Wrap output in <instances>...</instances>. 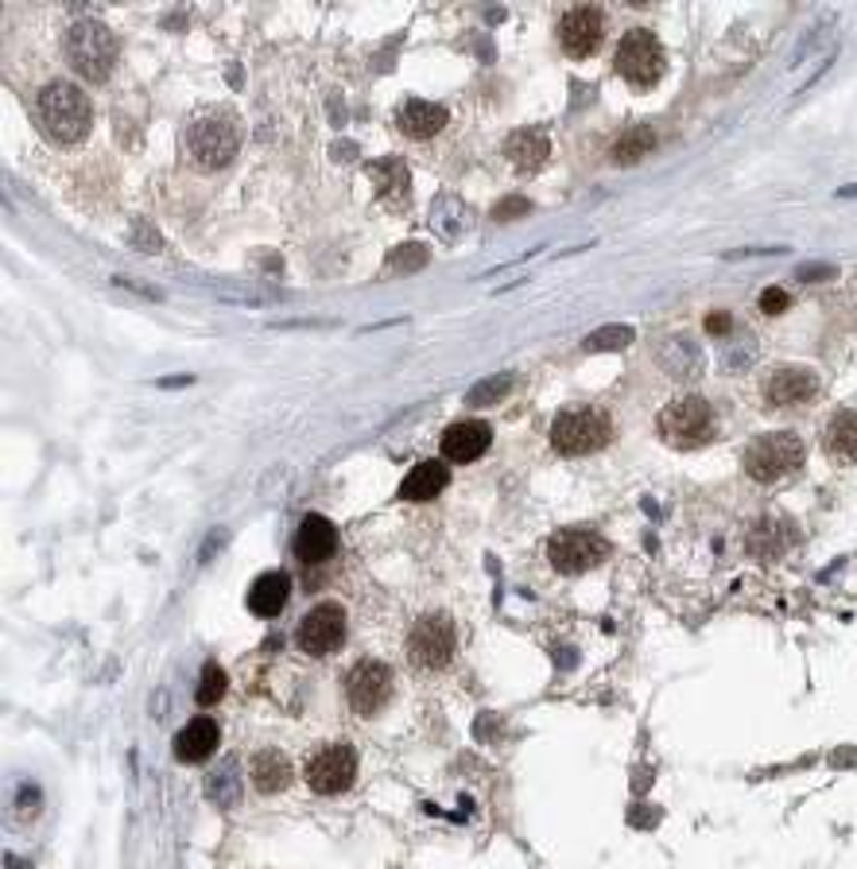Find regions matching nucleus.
Listing matches in <instances>:
<instances>
[{
	"mask_svg": "<svg viewBox=\"0 0 857 869\" xmlns=\"http://www.w3.org/2000/svg\"><path fill=\"white\" fill-rule=\"evenodd\" d=\"M36 117L59 144H78L94 124V106L74 82H47L36 94Z\"/></svg>",
	"mask_w": 857,
	"mask_h": 869,
	"instance_id": "f257e3e1",
	"label": "nucleus"
},
{
	"mask_svg": "<svg viewBox=\"0 0 857 869\" xmlns=\"http://www.w3.org/2000/svg\"><path fill=\"white\" fill-rule=\"evenodd\" d=\"M62 54L86 82H106L117 62V39L101 20H74L62 36Z\"/></svg>",
	"mask_w": 857,
	"mask_h": 869,
	"instance_id": "f03ea898",
	"label": "nucleus"
},
{
	"mask_svg": "<svg viewBox=\"0 0 857 869\" xmlns=\"http://www.w3.org/2000/svg\"><path fill=\"white\" fill-rule=\"evenodd\" d=\"M241 148V121L230 109H206L195 117V124L186 128V151L191 160L206 171H218L237 156Z\"/></svg>",
	"mask_w": 857,
	"mask_h": 869,
	"instance_id": "7ed1b4c3",
	"label": "nucleus"
},
{
	"mask_svg": "<svg viewBox=\"0 0 857 869\" xmlns=\"http://www.w3.org/2000/svg\"><path fill=\"white\" fill-rule=\"evenodd\" d=\"M804 439L792 431H772V434H757L749 446H745V474L760 486H772V481L787 478L804 466Z\"/></svg>",
	"mask_w": 857,
	"mask_h": 869,
	"instance_id": "20e7f679",
	"label": "nucleus"
},
{
	"mask_svg": "<svg viewBox=\"0 0 857 869\" xmlns=\"http://www.w3.org/2000/svg\"><path fill=\"white\" fill-rule=\"evenodd\" d=\"M613 439V419L601 408H563L551 424V446L566 458L593 454Z\"/></svg>",
	"mask_w": 857,
	"mask_h": 869,
	"instance_id": "39448f33",
	"label": "nucleus"
},
{
	"mask_svg": "<svg viewBox=\"0 0 857 869\" xmlns=\"http://www.w3.org/2000/svg\"><path fill=\"white\" fill-rule=\"evenodd\" d=\"M656 427H660V439L675 451H695V446L710 443L714 434V412L702 396H683L672 400L668 408L656 416Z\"/></svg>",
	"mask_w": 857,
	"mask_h": 869,
	"instance_id": "423d86ee",
	"label": "nucleus"
},
{
	"mask_svg": "<svg viewBox=\"0 0 857 869\" xmlns=\"http://www.w3.org/2000/svg\"><path fill=\"white\" fill-rule=\"evenodd\" d=\"M613 66H617V74L633 89H652L663 78V71H668V54H663L660 39L648 27H633V32L621 36Z\"/></svg>",
	"mask_w": 857,
	"mask_h": 869,
	"instance_id": "0eeeda50",
	"label": "nucleus"
},
{
	"mask_svg": "<svg viewBox=\"0 0 857 869\" xmlns=\"http://www.w3.org/2000/svg\"><path fill=\"white\" fill-rule=\"evenodd\" d=\"M458 652V629L446 613H424L407 633V660L419 672H439Z\"/></svg>",
	"mask_w": 857,
	"mask_h": 869,
	"instance_id": "6e6552de",
	"label": "nucleus"
},
{
	"mask_svg": "<svg viewBox=\"0 0 857 869\" xmlns=\"http://www.w3.org/2000/svg\"><path fill=\"white\" fill-rule=\"evenodd\" d=\"M548 559L559 575H586L610 559V540L593 528H563L548 540Z\"/></svg>",
	"mask_w": 857,
	"mask_h": 869,
	"instance_id": "1a4fd4ad",
	"label": "nucleus"
},
{
	"mask_svg": "<svg viewBox=\"0 0 857 869\" xmlns=\"http://www.w3.org/2000/svg\"><path fill=\"white\" fill-rule=\"evenodd\" d=\"M392 687H396V675L384 660H362L345 675V702L357 719H377L380 710L389 707Z\"/></svg>",
	"mask_w": 857,
	"mask_h": 869,
	"instance_id": "9d476101",
	"label": "nucleus"
},
{
	"mask_svg": "<svg viewBox=\"0 0 857 869\" xmlns=\"http://www.w3.org/2000/svg\"><path fill=\"white\" fill-rule=\"evenodd\" d=\"M357 776V749L350 742H330L319 745L315 754L303 764V781L310 784V792L319 796H338L354 784Z\"/></svg>",
	"mask_w": 857,
	"mask_h": 869,
	"instance_id": "9b49d317",
	"label": "nucleus"
},
{
	"mask_svg": "<svg viewBox=\"0 0 857 869\" xmlns=\"http://www.w3.org/2000/svg\"><path fill=\"white\" fill-rule=\"evenodd\" d=\"M295 645L299 652H307L310 660H322L330 652L345 645V610L338 602H319L307 617L299 621V633H295Z\"/></svg>",
	"mask_w": 857,
	"mask_h": 869,
	"instance_id": "f8f14e48",
	"label": "nucleus"
},
{
	"mask_svg": "<svg viewBox=\"0 0 857 869\" xmlns=\"http://www.w3.org/2000/svg\"><path fill=\"white\" fill-rule=\"evenodd\" d=\"M559 47H563L566 59H590L593 51L605 39V12L598 4H578V9H566L563 20L555 27Z\"/></svg>",
	"mask_w": 857,
	"mask_h": 869,
	"instance_id": "ddd939ff",
	"label": "nucleus"
},
{
	"mask_svg": "<svg viewBox=\"0 0 857 869\" xmlns=\"http://www.w3.org/2000/svg\"><path fill=\"white\" fill-rule=\"evenodd\" d=\"M815 396H819V377L804 365H780L764 381V400L772 408H799Z\"/></svg>",
	"mask_w": 857,
	"mask_h": 869,
	"instance_id": "4468645a",
	"label": "nucleus"
},
{
	"mask_svg": "<svg viewBox=\"0 0 857 869\" xmlns=\"http://www.w3.org/2000/svg\"><path fill=\"white\" fill-rule=\"evenodd\" d=\"M489 446H493V431L481 419H462V424H451L442 431V462H454V466L481 458Z\"/></svg>",
	"mask_w": 857,
	"mask_h": 869,
	"instance_id": "2eb2a0df",
	"label": "nucleus"
},
{
	"mask_svg": "<svg viewBox=\"0 0 857 869\" xmlns=\"http://www.w3.org/2000/svg\"><path fill=\"white\" fill-rule=\"evenodd\" d=\"M338 548V528L327 521L322 513H310L303 516L299 533H295V555L303 559V563H327L330 555H334Z\"/></svg>",
	"mask_w": 857,
	"mask_h": 869,
	"instance_id": "dca6fc26",
	"label": "nucleus"
},
{
	"mask_svg": "<svg viewBox=\"0 0 857 869\" xmlns=\"http://www.w3.org/2000/svg\"><path fill=\"white\" fill-rule=\"evenodd\" d=\"M504 160L513 163L521 175H536L551 160V136L543 128H521L504 140Z\"/></svg>",
	"mask_w": 857,
	"mask_h": 869,
	"instance_id": "f3484780",
	"label": "nucleus"
},
{
	"mask_svg": "<svg viewBox=\"0 0 857 869\" xmlns=\"http://www.w3.org/2000/svg\"><path fill=\"white\" fill-rule=\"evenodd\" d=\"M218 745H221L218 722L206 719V714H198V719H191L175 734V757L183 764H198V761H206V757L218 754Z\"/></svg>",
	"mask_w": 857,
	"mask_h": 869,
	"instance_id": "a211bd4d",
	"label": "nucleus"
},
{
	"mask_svg": "<svg viewBox=\"0 0 857 869\" xmlns=\"http://www.w3.org/2000/svg\"><path fill=\"white\" fill-rule=\"evenodd\" d=\"M446 486H451V466L442 458H424L400 481V497L404 501H434Z\"/></svg>",
	"mask_w": 857,
	"mask_h": 869,
	"instance_id": "6ab92c4d",
	"label": "nucleus"
},
{
	"mask_svg": "<svg viewBox=\"0 0 857 869\" xmlns=\"http://www.w3.org/2000/svg\"><path fill=\"white\" fill-rule=\"evenodd\" d=\"M446 121H451L446 109L434 106V101H424V98H412L396 117L400 133H404L407 140H431V136H439L442 128H446Z\"/></svg>",
	"mask_w": 857,
	"mask_h": 869,
	"instance_id": "aec40b11",
	"label": "nucleus"
},
{
	"mask_svg": "<svg viewBox=\"0 0 857 869\" xmlns=\"http://www.w3.org/2000/svg\"><path fill=\"white\" fill-rule=\"evenodd\" d=\"M822 451L834 462H857V408H842L822 427Z\"/></svg>",
	"mask_w": 857,
	"mask_h": 869,
	"instance_id": "412c9836",
	"label": "nucleus"
},
{
	"mask_svg": "<svg viewBox=\"0 0 857 869\" xmlns=\"http://www.w3.org/2000/svg\"><path fill=\"white\" fill-rule=\"evenodd\" d=\"M248 776H253V788H257L260 796H276V792H283L287 784H292L295 769L280 749H260V754L253 757Z\"/></svg>",
	"mask_w": 857,
	"mask_h": 869,
	"instance_id": "4be33fe9",
	"label": "nucleus"
},
{
	"mask_svg": "<svg viewBox=\"0 0 857 869\" xmlns=\"http://www.w3.org/2000/svg\"><path fill=\"white\" fill-rule=\"evenodd\" d=\"M287 598H292V578L283 575V571H268L248 590V610L257 613V617H276L287 605Z\"/></svg>",
	"mask_w": 857,
	"mask_h": 869,
	"instance_id": "5701e85b",
	"label": "nucleus"
},
{
	"mask_svg": "<svg viewBox=\"0 0 857 869\" xmlns=\"http://www.w3.org/2000/svg\"><path fill=\"white\" fill-rule=\"evenodd\" d=\"M206 799L221 811H233L241 804V764L237 757H221L218 769L206 776Z\"/></svg>",
	"mask_w": 857,
	"mask_h": 869,
	"instance_id": "b1692460",
	"label": "nucleus"
},
{
	"mask_svg": "<svg viewBox=\"0 0 857 869\" xmlns=\"http://www.w3.org/2000/svg\"><path fill=\"white\" fill-rule=\"evenodd\" d=\"M796 533H792V524L787 521H757L749 528V555L757 559H776L792 548Z\"/></svg>",
	"mask_w": 857,
	"mask_h": 869,
	"instance_id": "393cba45",
	"label": "nucleus"
},
{
	"mask_svg": "<svg viewBox=\"0 0 857 869\" xmlns=\"http://www.w3.org/2000/svg\"><path fill=\"white\" fill-rule=\"evenodd\" d=\"M660 362L672 377H695V372L702 369V354L690 346L687 338H668L660 346Z\"/></svg>",
	"mask_w": 857,
	"mask_h": 869,
	"instance_id": "a878e982",
	"label": "nucleus"
},
{
	"mask_svg": "<svg viewBox=\"0 0 857 869\" xmlns=\"http://www.w3.org/2000/svg\"><path fill=\"white\" fill-rule=\"evenodd\" d=\"M652 148H656L652 128H648V124H633V128H628V133H621L617 144H613V160H617V163H637V160H645Z\"/></svg>",
	"mask_w": 857,
	"mask_h": 869,
	"instance_id": "bb28decb",
	"label": "nucleus"
},
{
	"mask_svg": "<svg viewBox=\"0 0 857 869\" xmlns=\"http://www.w3.org/2000/svg\"><path fill=\"white\" fill-rule=\"evenodd\" d=\"M513 384H516L513 372H493V377H486L481 384H474V389H469L466 404H469V408H489V404H501V400L513 392Z\"/></svg>",
	"mask_w": 857,
	"mask_h": 869,
	"instance_id": "cd10ccee",
	"label": "nucleus"
},
{
	"mask_svg": "<svg viewBox=\"0 0 857 869\" xmlns=\"http://www.w3.org/2000/svg\"><path fill=\"white\" fill-rule=\"evenodd\" d=\"M369 175H372V183H377L380 198H389V191H396L400 203H404V195H407V168H404V163H400V160H380V163H372V168H369Z\"/></svg>",
	"mask_w": 857,
	"mask_h": 869,
	"instance_id": "c85d7f7f",
	"label": "nucleus"
},
{
	"mask_svg": "<svg viewBox=\"0 0 857 869\" xmlns=\"http://www.w3.org/2000/svg\"><path fill=\"white\" fill-rule=\"evenodd\" d=\"M225 687H230V680H225V672H221V664H206L203 668V675H198V691H195V699H198V707H213V702H221L225 699Z\"/></svg>",
	"mask_w": 857,
	"mask_h": 869,
	"instance_id": "c756f323",
	"label": "nucleus"
},
{
	"mask_svg": "<svg viewBox=\"0 0 857 869\" xmlns=\"http://www.w3.org/2000/svg\"><path fill=\"white\" fill-rule=\"evenodd\" d=\"M628 342H637L633 327H605L586 338V350H590V354H605V350H625Z\"/></svg>",
	"mask_w": 857,
	"mask_h": 869,
	"instance_id": "7c9ffc66",
	"label": "nucleus"
},
{
	"mask_svg": "<svg viewBox=\"0 0 857 869\" xmlns=\"http://www.w3.org/2000/svg\"><path fill=\"white\" fill-rule=\"evenodd\" d=\"M427 260H431V253H427L424 245H416V241H407V245H400L389 257V272H416Z\"/></svg>",
	"mask_w": 857,
	"mask_h": 869,
	"instance_id": "2f4dec72",
	"label": "nucleus"
},
{
	"mask_svg": "<svg viewBox=\"0 0 857 869\" xmlns=\"http://www.w3.org/2000/svg\"><path fill=\"white\" fill-rule=\"evenodd\" d=\"M787 292L784 287H764V292H760V310H764V315H784L787 310Z\"/></svg>",
	"mask_w": 857,
	"mask_h": 869,
	"instance_id": "473e14b6",
	"label": "nucleus"
},
{
	"mask_svg": "<svg viewBox=\"0 0 857 869\" xmlns=\"http://www.w3.org/2000/svg\"><path fill=\"white\" fill-rule=\"evenodd\" d=\"M838 268L834 265H799L796 268V280H807V284H819V280H834Z\"/></svg>",
	"mask_w": 857,
	"mask_h": 869,
	"instance_id": "72a5a7b5",
	"label": "nucleus"
},
{
	"mask_svg": "<svg viewBox=\"0 0 857 869\" xmlns=\"http://www.w3.org/2000/svg\"><path fill=\"white\" fill-rule=\"evenodd\" d=\"M513 213H528V198H504V203H497L493 206V218L497 222H509V218H513Z\"/></svg>",
	"mask_w": 857,
	"mask_h": 869,
	"instance_id": "f704fd0d",
	"label": "nucleus"
},
{
	"mask_svg": "<svg viewBox=\"0 0 857 869\" xmlns=\"http://www.w3.org/2000/svg\"><path fill=\"white\" fill-rule=\"evenodd\" d=\"M133 241H136V245H148V253H160V245H163V241L156 237V230H151V225H144V222L133 225Z\"/></svg>",
	"mask_w": 857,
	"mask_h": 869,
	"instance_id": "c9c22d12",
	"label": "nucleus"
},
{
	"mask_svg": "<svg viewBox=\"0 0 857 869\" xmlns=\"http://www.w3.org/2000/svg\"><path fill=\"white\" fill-rule=\"evenodd\" d=\"M734 327V322H730V315H710L707 319V330L710 334H725V330Z\"/></svg>",
	"mask_w": 857,
	"mask_h": 869,
	"instance_id": "e433bc0d",
	"label": "nucleus"
}]
</instances>
